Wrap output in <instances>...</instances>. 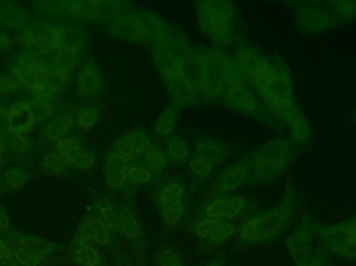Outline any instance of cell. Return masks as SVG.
Returning <instances> with one entry per match:
<instances>
[{"mask_svg": "<svg viewBox=\"0 0 356 266\" xmlns=\"http://www.w3.org/2000/svg\"><path fill=\"white\" fill-rule=\"evenodd\" d=\"M173 46H154L152 60L154 66L160 73L173 103L177 106H196L202 97L184 75L181 63Z\"/></svg>", "mask_w": 356, "mask_h": 266, "instance_id": "obj_6", "label": "cell"}, {"mask_svg": "<svg viewBox=\"0 0 356 266\" xmlns=\"http://www.w3.org/2000/svg\"><path fill=\"white\" fill-rule=\"evenodd\" d=\"M85 47V39L73 31L70 39L50 56V64L58 70L72 76L83 63Z\"/></svg>", "mask_w": 356, "mask_h": 266, "instance_id": "obj_15", "label": "cell"}, {"mask_svg": "<svg viewBox=\"0 0 356 266\" xmlns=\"http://www.w3.org/2000/svg\"><path fill=\"white\" fill-rule=\"evenodd\" d=\"M95 211L102 217L111 232L119 231L118 208L106 198H100L96 201Z\"/></svg>", "mask_w": 356, "mask_h": 266, "instance_id": "obj_34", "label": "cell"}, {"mask_svg": "<svg viewBox=\"0 0 356 266\" xmlns=\"http://www.w3.org/2000/svg\"><path fill=\"white\" fill-rule=\"evenodd\" d=\"M0 265L19 266L15 260L14 252L10 242L0 238Z\"/></svg>", "mask_w": 356, "mask_h": 266, "instance_id": "obj_48", "label": "cell"}, {"mask_svg": "<svg viewBox=\"0 0 356 266\" xmlns=\"http://www.w3.org/2000/svg\"><path fill=\"white\" fill-rule=\"evenodd\" d=\"M0 266H3V265H0Z\"/></svg>", "mask_w": 356, "mask_h": 266, "instance_id": "obj_56", "label": "cell"}, {"mask_svg": "<svg viewBox=\"0 0 356 266\" xmlns=\"http://www.w3.org/2000/svg\"><path fill=\"white\" fill-rule=\"evenodd\" d=\"M102 118V108L96 106H85L74 114L75 128L81 133H90L97 126Z\"/></svg>", "mask_w": 356, "mask_h": 266, "instance_id": "obj_30", "label": "cell"}, {"mask_svg": "<svg viewBox=\"0 0 356 266\" xmlns=\"http://www.w3.org/2000/svg\"><path fill=\"white\" fill-rule=\"evenodd\" d=\"M164 152L169 163L175 165H184L192 155L188 142L179 136L167 138Z\"/></svg>", "mask_w": 356, "mask_h": 266, "instance_id": "obj_28", "label": "cell"}, {"mask_svg": "<svg viewBox=\"0 0 356 266\" xmlns=\"http://www.w3.org/2000/svg\"><path fill=\"white\" fill-rule=\"evenodd\" d=\"M39 165L42 173L47 176L62 175L67 169H70L69 159L54 148L45 151L42 154Z\"/></svg>", "mask_w": 356, "mask_h": 266, "instance_id": "obj_26", "label": "cell"}, {"mask_svg": "<svg viewBox=\"0 0 356 266\" xmlns=\"http://www.w3.org/2000/svg\"><path fill=\"white\" fill-rule=\"evenodd\" d=\"M152 144L149 134L144 131H134L123 133L115 140L112 150L127 163H135L139 157L143 156Z\"/></svg>", "mask_w": 356, "mask_h": 266, "instance_id": "obj_17", "label": "cell"}, {"mask_svg": "<svg viewBox=\"0 0 356 266\" xmlns=\"http://www.w3.org/2000/svg\"><path fill=\"white\" fill-rule=\"evenodd\" d=\"M6 157L4 156V155L0 154V173H2V171H3L4 169V167H6Z\"/></svg>", "mask_w": 356, "mask_h": 266, "instance_id": "obj_52", "label": "cell"}, {"mask_svg": "<svg viewBox=\"0 0 356 266\" xmlns=\"http://www.w3.org/2000/svg\"><path fill=\"white\" fill-rule=\"evenodd\" d=\"M350 119L353 122H356V106L353 108V113H351Z\"/></svg>", "mask_w": 356, "mask_h": 266, "instance_id": "obj_54", "label": "cell"}, {"mask_svg": "<svg viewBox=\"0 0 356 266\" xmlns=\"http://www.w3.org/2000/svg\"><path fill=\"white\" fill-rule=\"evenodd\" d=\"M75 92L79 99L89 100L97 97L104 90V77L95 60H83L75 72Z\"/></svg>", "mask_w": 356, "mask_h": 266, "instance_id": "obj_14", "label": "cell"}, {"mask_svg": "<svg viewBox=\"0 0 356 266\" xmlns=\"http://www.w3.org/2000/svg\"><path fill=\"white\" fill-rule=\"evenodd\" d=\"M37 149V140L31 135L8 136V154L18 160L31 157Z\"/></svg>", "mask_w": 356, "mask_h": 266, "instance_id": "obj_29", "label": "cell"}, {"mask_svg": "<svg viewBox=\"0 0 356 266\" xmlns=\"http://www.w3.org/2000/svg\"><path fill=\"white\" fill-rule=\"evenodd\" d=\"M14 252L15 260L19 266H44L48 259L38 256L33 253L27 252L18 247L12 246Z\"/></svg>", "mask_w": 356, "mask_h": 266, "instance_id": "obj_45", "label": "cell"}, {"mask_svg": "<svg viewBox=\"0 0 356 266\" xmlns=\"http://www.w3.org/2000/svg\"><path fill=\"white\" fill-rule=\"evenodd\" d=\"M144 165L152 172V175L159 176L164 173L169 161L164 151L161 150L156 144H150L149 148L144 153Z\"/></svg>", "mask_w": 356, "mask_h": 266, "instance_id": "obj_33", "label": "cell"}, {"mask_svg": "<svg viewBox=\"0 0 356 266\" xmlns=\"http://www.w3.org/2000/svg\"><path fill=\"white\" fill-rule=\"evenodd\" d=\"M54 148L69 159L71 156L86 148V142L81 135L72 133L67 136V138H63L60 142H56Z\"/></svg>", "mask_w": 356, "mask_h": 266, "instance_id": "obj_40", "label": "cell"}, {"mask_svg": "<svg viewBox=\"0 0 356 266\" xmlns=\"http://www.w3.org/2000/svg\"><path fill=\"white\" fill-rule=\"evenodd\" d=\"M4 192V188L3 185H2L1 180H0V197L2 196V194H3Z\"/></svg>", "mask_w": 356, "mask_h": 266, "instance_id": "obj_55", "label": "cell"}, {"mask_svg": "<svg viewBox=\"0 0 356 266\" xmlns=\"http://www.w3.org/2000/svg\"><path fill=\"white\" fill-rule=\"evenodd\" d=\"M247 183H249V167L244 157L217 175L209 190V201L234 194Z\"/></svg>", "mask_w": 356, "mask_h": 266, "instance_id": "obj_13", "label": "cell"}, {"mask_svg": "<svg viewBox=\"0 0 356 266\" xmlns=\"http://www.w3.org/2000/svg\"><path fill=\"white\" fill-rule=\"evenodd\" d=\"M118 213L119 232L129 240V242L139 247L143 242L144 234L137 215L127 207L118 208Z\"/></svg>", "mask_w": 356, "mask_h": 266, "instance_id": "obj_22", "label": "cell"}, {"mask_svg": "<svg viewBox=\"0 0 356 266\" xmlns=\"http://www.w3.org/2000/svg\"><path fill=\"white\" fill-rule=\"evenodd\" d=\"M179 106L171 103L164 108L154 124V133L161 138H169L172 136L179 119Z\"/></svg>", "mask_w": 356, "mask_h": 266, "instance_id": "obj_27", "label": "cell"}, {"mask_svg": "<svg viewBox=\"0 0 356 266\" xmlns=\"http://www.w3.org/2000/svg\"><path fill=\"white\" fill-rule=\"evenodd\" d=\"M207 266H223V263H222L221 259L218 258L209 263Z\"/></svg>", "mask_w": 356, "mask_h": 266, "instance_id": "obj_53", "label": "cell"}, {"mask_svg": "<svg viewBox=\"0 0 356 266\" xmlns=\"http://www.w3.org/2000/svg\"><path fill=\"white\" fill-rule=\"evenodd\" d=\"M334 259L325 252L320 246L317 250L314 251L309 256L294 263L295 266H332Z\"/></svg>", "mask_w": 356, "mask_h": 266, "instance_id": "obj_44", "label": "cell"}, {"mask_svg": "<svg viewBox=\"0 0 356 266\" xmlns=\"http://www.w3.org/2000/svg\"><path fill=\"white\" fill-rule=\"evenodd\" d=\"M159 210H160L163 224L166 227L173 228L181 221L184 210H186V204H184V200L178 201V202L159 208Z\"/></svg>", "mask_w": 356, "mask_h": 266, "instance_id": "obj_37", "label": "cell"}, {"mask_svg": "<svg viewBox=\"0 0 356 266\" xmlns=\"http://www.w3.org/2000/svg\"><path fill=\"white\" fill-rule=\"evenodd\" d=\"M72 33V28L58 21L31 19L26 26L17 33L16 43L21 49L49 58L70 39Z\"/></svg>", "mask_w": 356, "mask_h": 266, "instance_id": "obj_9", "label": "cell"}, {"mask_svg": "<svg viewBox=\"0 0 356 266\" xmlns=\"http://www.w3.org/2000/svg\"><path fill=\"white\" fill-rule=\"evenodd\" d=\"M71 259L79 266H102V254L94 244L83 242H71Z\"/></svg>", "mask_w": 356, "mask_h": 266, "instance_id": "obj_25", "label": "cell"}, {"mask_svg": "<svg viewBox=\"0 0 356 266\" xmlns=\"http://www.w3.org/2000/svg\"><path fill=\"white\" fill-rule=\"evenodd\" d=\"M236 226L232 222L220 221L219 225L213 230L211 238L207 240L209 244L220 247L226 244L232 236L236 235Z\"/></svg>", "mask_w": 356, "mask_h": 266, "instance_id": "obj_41", "label": "cell"}, {"mask_svg": "<svg viewBox=\"0 0 356 266\" xmlns=\"http://www.w3.org/2000/svg\"><path fill=\"white\" fill-rule=\"evenodd\" d=\"M111 35L129 43L158 45L186 44L184 35L154 13L146 10H127L108 24Z\"/></svg>", "mask_w": 356, "mask_h": 266, "instance_id": "obj_3", "label": "cell"}, {"mask_svg": "<svg viewBox=\"0 0 356 266\" xmlns=\"http://www.w3.org/2000/svg\"><path fill=\"white\" fill-rule=\"evenodd\" d=\"M6 72L18 81L31 99H52L50 93L52 67L49 58L20 49L8 64Z\"/></svg>", "mask_w": 356, "mask_h": 266, "instance_id": "obj_5", "label": "cell"}, {"mask_svg": "<svg viewBox=\"0 0 356 266\" xmlns=\"http://www.w3.org/2000/svg\"><path fill=\"white\" fill-rule=\"evenodd\" d=\"M131 165V163L121 158L112 149L108 151L104 160V172L106 186L111 190L119 192L129 183L127 175Z\"/></svg>", "mask_w": 356, "mask_h": 266, "instance_id": "obj_20", "label": "cell"}, {"mask_svg": "<svg viewBox=\"0 0 356 266\" xmlns=\"http://www.w3.org/2000/svg\"><path fill=\"white\" fill-rule=\"evenodd\" d=\"M195 154L218 167L226 157V147L221 140L211 136H200L195 144Z\"/></svg>", "mask_w": 356, "mask_h": 266, "instance_id": "obj_23", "label": "cell"}, {"mask_svg": "<svg viewBox=\"0 0 356 266\" xmlns=\"http://www.w3.org/2000/svg\"><path fill=\"white\" fill-rule=\"evenodd\" d=\"M295 26L307 38H322L344 29L334 12L332 0L289 2Z\"/></svg>", "mask_w": 356, "mask_h": 266, "instance_id": "obj_8", "label": "cell"}, {"mask_svg": "<svg viewBox=\"0 0 356 266\" xmlns=\"http://www.w3.org/2000/svg\"><path fill=\"white\" fill-rule=\"evenodd\" d=\"M301 149L286 134L264 142L245 157L249 167V184L269 185L284 178L298 158Z\"/></svg>", "mask_w": 356, "mask_h": 266, "instance_id": "obj_4", "label": "cell"}, {"mask_svg": "<svg viewBox=\"0 0 356 266\" xmlns=\"http://www.w3.org/2000/svg\"><path fill=\"white\" fill-rule=\"evenodd\" d=\"M184 194H186V190H184V186L178 182L167 184L161 190L160 194H159V208L178 202V201L184 200Z\"/></svg>", "mask_w": 356, "mask_h": 266, "instance_id": "obj_38", "label": "cell"}, {"mask_svg": "<svg viewBox=\"0 0 356 266\" xmlns=\"http://www.w3.org/2000/svg\"><path fill=\"white\" fill-rule=\"evenodd\" d=\"M129 4L116 1H70L67 16L81 22H112L129 10Z\"/></svg>", "mask_w": 356, "mask_h": 266, "instance_id": "obj_11", "label": "cell"}, {"mask_svg": "<svg viewBox=\"0 0 356 266\" xmlns=\"http://www.w3.org/2000/svg\"><path fill=\"white\" fill-rule=\"evenodd\" d=\"M220 221L221 219H213V217H202L195 227V233L201 240H207L211 238L216 227L219 225Z\"/></svg>", "mask_w": 356, "mask_h": 266, "instance_id": "obj_46", "label": "cell"}, {"mask_svg": "<svg viewBox=\"0 0 356 266\" xmlns=\"http://www.w3.org/2000/svg\"><path fill=\"white\" fill-rule=\"evenodd\" d=\"M31 177L33 175L26 167L20 163H15L4 167L0 180L4 190L17 192L26 186L31 182Z\"/></svg>", "mask_w": 356, "mask_h": 266, "instance_id": "obj_24", "label": "cell"}, {"mask_svg": "<svg viewBox=\"0 0 356 266\" xmlns=\"http://www.w3.org/2000/svg\"><path fill=\"white\" fill-rule=\"evenodd\" d=\"M158 266H182L181 257L175 249L164 248L159 252L156 256Z\"/></svg>", "mask_w": 356, "mask_h": 266, "instance_id": "obj_47", "label": "cell"}, {"mask_svg": "<svg viewBox=\"0 0 356 266\" xmlns=\"http://www.w3.org/2000/svg\"><path fill=\"white\" fill-rule=\"evenodd\" d=\"M95 154L86 147L83 150L77 152L69 158L71 169L77 172H90L95 167L96 165Z\"/></svg>", "mask_w": 356, "mask_h": 266, "instance_id": "obj_39", "label": "cell"}, {"mask_svg": "<svg viewBox=\"0 0 356 266\" xmlns=\"http://www.w3.org/2000/svg\"><path fill=\"white\" fill-rule=\"evenodd\" d=\"M191 175L199 180H205L211 177L215 171L216 165L203 157L193 153L188 161Z\"/></svg>", "mask_w": 356, "mask_h": 266, "instance_id": "obj_36", "label": "cell"}, {"mask_svg": "<svg viewBox=\"0 0 356 266\" xmlns=\"http://www.w3.org/2000/svg\"><path fill=\"white\" fill-rule=\"evenodd\" d=\"M75 128L74 114L69 110H60L56 116L42 124L38 129V142L54 146L73 133Z\"/></svg>", "mask_w": 356, "mask_h": 266, "instance_id": "obj_16", "label": "cell"}, {"mask_svg": "<svg viewBox=\"0 0 356 266\" xmlns=\"http://www.w3.org/2000/svg\"><path fill=\"white\" fill-rule=\"evenodd\" d=\"M31 21L29 8L19 2L0 1V29L18 33Z\"/></svg>", "mask_w": 356, "mask_h": 266, "instance_id": "obj_19", "label": "cell"}, {"mask_svg": "<svg viewBox=\"0 0 356 266\" xmlns=\"http://www.w3.org/2000/svg\"><path fill=\"white\" fill-rule=\"evenodd\" d=\"M31 8L39 15L40 19L56 21L67 16L68 1H37L31 2Z\"/></svg>", "mask_w": 356, "mask_h": 266, "instance_id": "obj_31", "label": "cell"}, {"mask_svg": "<svg viewBox=\"0 0 356 266\" xmlns=\"http://www.w3.org/2000/svg\"><path fill=\"white\" fill-rule=\"evenodd\" d=\"M15 40L13 39L10 33L0 29V56H6L12 51L14 48Z\"/></svg>", "mask_w": 356, "mask_h": 266, "instance_id": "obj_49", "label": "cell"}, {"mask_svg": "<svg viewBox=\"0 0 356 266\" xmlns=\"http://www.w3.org/2000/svg\"><path fill=\"white\" fill-rule=\"evenodd\" d=\"M12 221L6 209L0 204V232H10Z\"/></svg>", "mask_w": 356, "mask_h": 266, "instance_id": "obj_50", "label": "cell"}, {"mask_svg": "<svg viewBox=\"0 0 356 266\" xmlns=\"http://www.w3.org/2000/svg\"><path fill=\"white\" fill-rule=\"evenodd\" d=\"M234 60L276 126L284 128L301 148L307 146L313 140V126L299 104L294 78L284 58L242 44Z\"/></svg>", "mask_w": 356, "mask_h": 266, "instance_id": "obj_1", "label": "cell"}, {"mask_svg": "<svg viewBox=\"0 0 356 266\" xmlns=\"http://www.w3.org/2000/svg\"><path fill=\"white\" fill-rule=\"evenodd\" d=\"M6 108L0 106V131H6L4 129V115H6Z\"/></svg>", "mask_w": 356, "mask_h": 266, "instance_id": "obj_51", "label": "cell"}, {"mask_svg": "<svg viewBox=\"0 0 356 266\" xmlns=\"http://www.w3.org/2000/svg\"><path fill=\"white\" fill-rule=\"evenodd\" d=\"M39 127L29 98L14 100L6 106L4 129L8 135H31Z\"/></svg>", "mask_w": 356, "mask_h": 266, "instance_id": "obj_12", "label": "cell"}, {"mask_svg": "<svg viewBox=\"0 0 356 266\" xmlns=\"http://www.w3.org/2000/svg\"><path fill=\"white\" fill-rule=\"evenodd\" d=\"M196 19L203 35L218 47H230L236 41L238 14L232 2L219 0L197 2Z\"/></svg>", "mask_w": 356, "mask_h": 266, "instance_id": "obj_7", "label": "cell"}, {"mask_svg": "<svg viewBox=\"0 0 356 266\" xmlns=\"http://www.w3.org/2000/svg\"><path fill=\"white\" fill-rule=\"evenodd\" d=\"M318 242L334 260L356 265V213L336 223L316 221Z\"/></svg>", "mask_w": 356, "mask_h": 266, "instance_id": "obj_10", "label": "cell"}, {"mask_svg": "<svg viewBox=\"0 0 356 266\" xmlns=\"http://www.w3.org/2000/svg\"><path fill=\"white\" fill-rule=\"evenodd\" d=\"M10 244L46 259L50 258L60 248L58 244L39 236L21 233L18 231H10Z\"/></svg>", "mask_w": 356, "mask_h": 266, "instance_id": "obj_21", "label": "cell"}, {"mask_svg": "<svg viewBox=\"0 0 356 266\" xmlns=\"http://www.w3.org/2000/svg\"><path fill=\"white\" fill-rule=\"evenodd\" d=\"M332 3L344 28L356 24V0H332Z\"/></svg>", "mask_w": 356, "mask_h": 266, "instance_id": "obj_35", "label": "cell"}, {"mask_svg": "<svg viewBox=\"0 0 356 266\" xmlns=\"http://www.w3.org/2000/svg\"><path fill=\"white\" fill-rule=\"evenodd\" d=\"M246 209V199L238 194L213 199L203 208L202 217H213L232 222L240 217Z\"/></svg>", "mask_w": 356, "mask_h": 266, "instance_id": "obj_18", "label": "cell"}, {"mask_svg": "<svg viewBox=\"0 0 356 266\" xmlns=\"http://www.w3.org/2000/svg\"><path fill=\"white\" fill-rule=\"evenodd\" d=\"M31 99V98H29ZM33 103V112L37 117L38 122L40 126L48 120L56 116L60 110V100L58 98H52V99H31Z\"/></svg>", "mask_w": 356, "mask_h": 266, "instance_id": "obj_32", "label": "cell"}, {"mask_svg": "<svg viewBox=\"0 0 356 266\" xmlns=\"http://www.w3.org/2000/svg\"><path fill=\"white\" fill-rule=\"evenodd\" d=\"M22 92V88L16 79L8 72H0V98L6 100L15 99Z\"/></svg>", "mask_w": 356, "mask_h": 266, "instance_id": "obj_42", "label": "cell"}, {"mask_svg": "<svg viewBox=\"0 0 356 266\" xmlns=\"http://www.w3.org/2000/svg\"><path fill=\"white\" fill-rule=\"evenodd\" d=\"M154 177L152 172L145 165H137L136 163L131 165L127 175L129 183L137 186L147 185L154 180Z\"/></svg>", "mask_w": 356, "mask_h": 266, "instance_id": "obj_43", "label": "cell"}, {"mask_svg": "<svg viewBox=\"0 0 356 266\" xmlns=\"http://www.w3.org/2000/svg\"><path fill=\"white\" fill-rule=\"evenodd\" d=\"M302 210V200L296 186L289 182L280 201L273 206L247 219L236 231L241 244L263 246L288 235Z\"/></svg>", "mask_w": 356, "mask_h": 266, "instance_id": "obj_2", "label": "cell"}]
</instances>
